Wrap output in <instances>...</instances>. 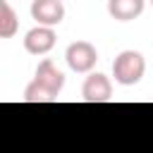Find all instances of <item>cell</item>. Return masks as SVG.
Segmentation results:
<instances>
[{
	"instance_id": "9",
	"label": "cell",
	"mask_w": 153,
	"mask_h": 153,
	"mask_svg": "<svg viewBox=\"0 0 153 153\" xmlns=\"http://www.w3.org/2000/svg\"><path fill=\"white\" fill-rule=\"evenodd\" d=\"M24 100L26 103H53L57 100V96H53L48 88H43L38 81H31L26 88H24Z\"/></svg>"
},
{
	"instance_id": "10",
	"label": "cell",
	"mask_w": 153,
	"mask_h": 153,
	"mask_svg": "<svg viewBox=\"0 0 153 153\" xmlns=\"http://www.w3.org/2000/svg\"><path fill=\"white\" fill-rule=\"evenodd\" d=\"M148 2H151V7H153V0H148Z\"/></svg>"
},
{
	"instance_id": "6",
	"label": "cell",
	"mask_w": 153,
	"mask_h": 153,
	"mask_svg": "<svg viewBox=\"0 0 153 153\" xmlns=\"http://www.w3.org/2000/svg\"><path fill=\"white\" fill-rule=\"evenodd\" d=\"M33 81H38L43 88H48L53 96H57L60 91H62V86H65V74L55 67V62L53 60H41L38 62V67H36V74H33Z\"/></svg>"
},
{
	"instance_id": "4",
	"label": "cell",
	"mask_w": 153,
	"mask_h": 153,
	"mask_svg": "<svg viewBox=\"0 0 153 153\" xmlns=\"http://www.w3.org/2000/svg\"><path fill=\"white\" fill-rule=\"evenodd\" d=\"M55 41H57V36H55V31H53V26H33L31 31H26V36H24V48H26V53H31V55H45V53H50L53 48H55Z\"/></svg>"
},
{
	"instance_id": "1",
	"label": "cell",
	"mask_w": 153,
	"mask_h": 153,
	"mask_svg": "<svg viewBox=\"0 0 153 153\" xmlns=\"http://www.w3.org/2000/svg\"><path fill=\"white\" fill-rule=\"evenodd\" d=\"M146 74V60L139 50H122L112 62V76L120 86H134Z\"/></svg>"
},
{
	"instance_id": "8",
	"label": "cell",
	"mask_w": 153,
	"mask_h": 153,
	"mask_svg": "<svg viewBox=\"0 0 153 153\" xmlns=\"http://www.w3.org/2000/svg\"><path fill=\"white\" fill-rule=\"evenodd\" d=\"M19 29V19L14 14V10L10 7L7 0H0V36L2 38H12Z\"/></svg>"
},
{
	"instance_id": "5",
	"label": "cell",
	"mask_w": 153,
	"mask_h": 153,
	"mask_svg": "<svg viewBox=\"0 0 153 153\" xmlns=\"http://www.w3.org/2000/svg\"><path fill=\"white\" fill-rule=\"evenodd\" d=\"M31 17L41 26H57L65 19V5H62V0H33Z\"/></svg>"
},
{
	"instance_id": "2",
	"label": "cell",
	"mask_w": 153,
	"mask_h": 153,
	"mask_svg": "<svg viewBox=\"0 0 153 153\" xmlns=\"http://www.w3.org/2000/svg\"><path fill=\"white\" fill-rule=\"evenodd\" d=\"M65 60H67V65H69L72 72H76V74H88V72L96 67V62H98V50H96V45L88 43V41H74V43L67 45Z\"/></svg>"
},
{
	"instance_id": "7",
	"label": "cell",
	"mask_w": 153,
	"mask_h": 153,
	"mask_svg": "<svg viewBox=\"0 0 153 153\" xmlns=\"http://www.w3.org/2000/svg\"><path fill=\"white\" fill-rule=\"evenodd\" d=\"M146 0H108V14L117 22H131L143 14Z\"/></svg>"
},
{
	"instance_id": "3",
	"label": "cell",
	"mask_w": 153,
	"mask_h": 153,
	"mask_svg": "<svg viewBox=\"0 0 153 153\" xmlns=\"http://www.w3.org/2000/svg\"><path fill=\"white\" fill-rule=\"evenodd\" d=\"M81 98L86 103H108V100H112V81L100 72L88 74L84 79V86H81Z\"/></svg>"
}]
</instances>
